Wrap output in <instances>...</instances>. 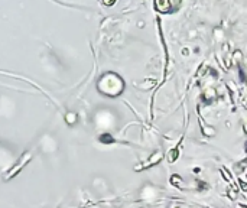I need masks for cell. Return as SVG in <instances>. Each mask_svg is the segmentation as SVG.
<instances>
[{
	"label": "cell",
	"mask_w": 247,
	"mask_h": 208,
	"mask_svg": "<svg viewBox=\"0 0 247 208\" xmlns=\"http://www.w3.org/2000/svg\"><path fill=\"white\" fill-rule=\"evenodd\" d=\"M163 159V152H160V150H156L155 153L152 155L149 159L146 161V163H143L142 166H137L136 168V171H139V169H147V168H150V166H153V165H157L160 161Z\"/></svg>",
	"instance_id": "cell-1"
},
{
	"label": "cell",
	"mask_w": 247,
	"mask_h": 208,
	"mask_svg": "<svg viewBox=\"0 0 247 208\" xmlns=\"http://www.w3.org/2000/svg\"><path fill=\"white\" fill-rule=\"evenodd\" d=\"M155 7L160 13H172V10L175 9L170 0H155Z\"/></svg>",
	"instance_id": "cell-2"
},
{
	"label": "cell",
	"mask_w": 247,
	"mask_h": 208,
	"mask_svg": "<svg viewBox=\"0 0 247 208\" xmlns=\"http://www.w3.org/2000/svg\"><path fill=\"white\" fill-rule=\"evenodd\" d=\"M214 100H215V91L214 90H208V91H205L202 94V101L205 104H211Z\"/></svg>",
	"instance_id": "cell-3"
},
{
	"label": "cell",
	"mask_w": 247,
	"mask_h": 208,
	"mask_svg": "<svg viewBox=\"0 0 247 208\" xmlns=\"http://www.w3.org/2000/svg\"><path fill=\"white\" fill-rule=\"evenodd\" d=\"M178 158H179V149H178V147H173V149H170V150H169V153H168L169 163H173Z\"/></svg>",
	"instance_id": "cell-4"
},
{
	"label": "cell",
	"mask_w": 247,
	"mask_h": 208,
	"mask_svg": "<svg viewBox=\"0 0 247 208\" xmlns=\"http://www.w3.org/2000/svg\"><path fill=\"white\" fill-rule=\"evenodd\" d=\"M170 184H172L173 186H181L182 185V178H181L179 175H176V174L172 175L170 176Z\"/></svg>",
	"instance_id": "cell-5"
},
{
	"label": "cell",
	"mask_w": 247,
	"mask_h": 208,
	"mask_svg": "<svg viewBox=\"0 0 247 208\" xmlns=\"http://www.w3.org/2000/svg\"><path fill=\"white\" fill-rule=\"evenodd\" d=\"M200 123H201L202 131H204V134H205V136H214V134H215L214 129H208V126H205V124H204V121H202L201 119H200Z\"/></svg>",
	"instance_id": "cell-6"
},
{
	"label": "cell",
	"mask_w": 247,
	"mask_h": 208,
	"mask_svg": "<svg viewBox=\"0 0 247 208\" xmlns=\"http://www.w3.org/2000/svg\"><path fill=\"white\" fill-rule=\"evenodd\" d=\"M221 175H223V178H224V179L227 181V182L233 184V181H234V179H233V176H231V174H230V172H228V171H227L225 168H221Z\"/></svg>",
	"instance_id": "cell-7"
},
{
	"label": "cell",
	"mask_w": 247,
	"mask_h": 208,
	"mask_svg": "<svg viewBox=\"0 0 247 208\" xmlns=\"http://www.w3.org/2000/svg\"><path fill=\"white\" fill-rule=\"evenodd\" d=\"M227 195L231 198V199H236V198H237V186L233 185L231 188H228V191H227Z\"/></svg>",
	"instance_id": "cell-8"
},
{
	"label": "cell",
	"mask_w": 247,
	"mask_h": 208,
	"mask_svg": "<svg viewBox=\"0 0 247 208\" xmlns=\"http://www.w3.org/2000/svg\"><path fill=\"white\" fill-rule=\"evenodd\" d=\"M100 142H103V143H113V142H114V139H113L110 134H107V133H106V134H101V136H100Z\"/></svg>",
	"instance_id": "cell-9"
},
{
	"label": "cell",
	"mask_w": 247,
	"mask_h": 208,
	"mask_svg": "<svg viewBox=\"0 0 247 208\" xmlns=\"http://www.w3.org/2000/svg\"><path fill=\"white\" fill-rule=\"evenodd\" d=\"M197 184H198V189H202V191L210 188V186H208V184H207V182H204V181H198Z\"/></svg>",
	"instance_id": "cell-10"
},
{
	"label": "cell",
	"mask_w": 247,
	"mask_h": 208,
	"mask_svg": "<svg viewBox=\"0 0 247 208\" xmlns=\"http://www.w3.org/2000/svg\"><path fill=\"white\" fill-rule=\"evenodd\" d=\"M238 185H240V188H241V191L247 192V182H244V181H238Z\"/></svg>",
	"instance_id": "cell-11"
},
{
	"label": "cell",
	"mask_w": 247,
	"mask_h": 208,
	"mask_svg": "<svg viewBox=\"0 0 247 208\" xmlns=\"http://www.w3.org/2000/svg\"><path fill=\"white\" fill-rule=\"evenodd\" d=\"M238 75H240V80H241L243 82H246L247 81V78H246V75H244V71H243V69H238Z\"/></svg>",
	"instance_id": "cell-12"
},
{
	"label": "cell",
	"mask_w": 247,
	"mask_h": 208,
	"mask_svg": "<svg viewBox=\"0 0 247 208\" xmlns=\"http://www.w3.org/2000/svg\"><path fill=\"white\" fill-rule=\"evenodd\" d=\"M210 72H211V75H214L215 78H217V75H218V74H217V71H215L214 68H211V69H210Z\"/></svg>",
	"instance_id": "cell-13"
}]
</instances>
